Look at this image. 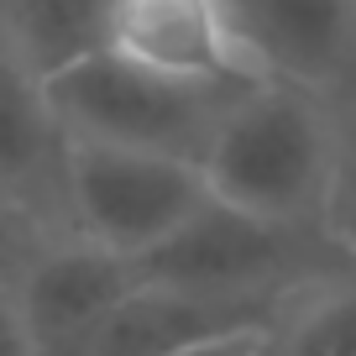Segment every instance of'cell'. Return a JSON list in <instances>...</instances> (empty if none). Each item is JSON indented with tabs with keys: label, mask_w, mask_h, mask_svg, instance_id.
<instances>
[{
	"label": "cell",
	"mask_w": 356,
	"mask_h": 356,
	"mask_svg": "<svg viewBox=\"0 0 356 356\" xmlns=\"http://www.w3.org/2000/svg\"><path fill=\"white\" fill-rule=\"evenodd\" d=\"M289 299H225L168 283H136V293L111 314L89 356H173L241 330H273Z\"/></svg>",
	"instance_id": "9"
},
{
	"label": "cell",
	"mask_w": 356,
	"mask_h": 356,
	"mask_svg": "<svg viewBox=\"0 0 356 356\" xmlns=\"http://www.w3.org/2000/svg\"><path fill=\"white\" fill-rule=\"evenodd\" d=\"M68 142L47 79L0 47V200L47 236H74L68 220Z\"/></svg>",
	"instance_id": "7"
},
{
	"label": "cell",
	"mask_w": 356,
	"mask_h": 356,
	"mask_svg": "<svg viewBox=\"0 0 356 356\" xmlns=\"http://www.w3.org/2000/svg\"><path fill=\"white\" fill-rule=\"evenodd\" d=\"M173 356H267V330H241V335L204 341V346H189V351H173Z\"/></svg>",
	"instance_id": "15"
},
{
	"label": "cell",
	"mask_w": 356,
	"mask_h": 356,
	"mask_svg": "<svg viewBox=\"0 0 356 356\" xmlns=\"http://www.w3.org/2000/svg\"><path fill=\"white\" fill-rule=\"evenodd\" d=\"M225 11L267 79L330 100L356 89V0H225Z\"/></svg>",
	"instance_id": "8"
},
{
	"label": "cell",
	"mask_w": 356,
	"mask_h": 356,
	"mask_svg": "<svg viewBox=\"0 0 356 356\" xmlns=\"http://www.w3.org/2000/svg\"><path fill=\"white\" fill-rule=\"evenodd\" d=\"M335 168V100L293 79L241 89L204 152L215 200L267 220H325Z\"/></svg>",
	"instance_id": "1"
},
{
	"label": "cell",
	"mask_w": 356,
	"mask_h": 356,
	"mask_svg": "<svg viewBox=\"0 0 356 356\" xmlns=\"http://www.w3.org/2000/svg\"><path fill=\"white\" fill-rule=\"evenodd\" d=\"M0 356H37L26 314L16 304V289H0Z\"/></svg>",
	"instance_id": "14"
},
{
	"label": "cell",
	"mask_w": 356,
	"mask_h": 356,
	"mask_svg": "<svg viewBox=\"0 0 356 356\" xmlns=\"http://www.w3.org/2000/svg\"><path fill=\"white\" fill-rule=\"evenodd\" d=\"M346 262H356V252L335 241L325 220H267L210 194L163 246L136 257V278L225 299H293Z\"/></svg>",
	"instance_id": "2"
},
{
	"label": "cell",
	"mask_w": 356,
	"mask_h": 356,
	"mask_svg": "<svg viewBox=\"0 0 356 356\" xmlns=\"http://www.w3.org/2000/svg\"><path fill=\"white\" fill-rule=\"evenodd\" d=\"M210 200L200 163L74 142L68 152V220L74 236L115 257H147Z\"/></svg>",
	"instance_id": "4"
},
{
	"label": "cell",
	"mask_w": 356,
	"mask_h": 356,
	"mask_svg": "<svg viewBox=\"0 0 356 356\" xmlns=\"http://www.w3.org/2000/svg\"><path fill=\"white\" fill-rule=\"evenodd\" d=\"M47 241H58V236H47L42 225H32L22 210H11V204L0 200V289H16L22 273L37 262V252Z\"/></svg>",
	"instance_id": "13"
},
{
	"label": "cell",
	"mask_w": 356,
	"mask_h": 356,
	"mask_svg": "<svg viewBox=\"0 0 356 356\" xmlns=\"http://www.w3.org/2000/svg\"><path fill=\"white\" fill-rule=\"evenodd\" d=\"M236 95L241 89H200L147 74L105 47L47 79V100H53L68 142L131 147V152L184 157L200 168Z\"/></svg>",
	"instance_id": "3"
},
{
	"label": "cell",
	"mask_w": 356,
	"mask_h": 356,
	"mask_svg": "<svg viewBox=\"0 0 356 356\" xmlns=\"http://www.w3.org/2000/svg\"><path fill=\"white\" fill-rule=\"evenodd\" d=\"M267 356H356V262L304 283L283 304L267 330Z\"/></svg>",
	"instance_id": "11"
},
{
	"label": "cell",
	"mask_w": 356,
	"mask_h": 356,
	"mask_svg": "<svg viewBox=\"0 0 356 356\" xmlns=\"http://www.w3.org/2000/svg\"><path fill=\"white\" fill-rule=\"evenodd\" d=\"M136 262L115 257L84 236H58L16 283L37 356H89L95 335L136 293Z\"/></svg>",
	"instance_id": "6"
},
{
	"label": "cell",
	"mask_w": 356,
	"mask_h": 356,
	"mask_svg": "<svg viewBox=\"0 0 356 356\" xmlns=\"http://www.w3.org/2000/svg\"><path fill=\"white\" fill-rule=\"evenodd\" d=\"M105 53L200 89H246L267 79L225 0H115Z\"/></svg>",
	"instance_id": "5"
},
{
	"label": "cell",
	"mask_w": 356,
	"mask_h": 356,
	"mask_svg": "<svg viewBox=\"0 0 356 356\" xmlns=\"http://www.w3.org/2000/svg\"><path fill=\"white\" fill-rule=\"evenodd\" d=\"M325 225L356 252V89L335 100V168L325 194Z\"/></svg>",
	"instance_id": "12"
},
{
	"label": "cell",
	"mask_w": 356,
	"mask_h": 356,
	"mask_svg": "<svg viewBox=\"0 0 356 356\" xmlns=\"http://www.w3.org/2000/svg\"><path fill=\"white\" fill-rule=\"evenodd\" d=\"M115 0H0V47L37 79L100 53Z\"/></svg>",
	"instance_id": "10"
}]
</instances>
